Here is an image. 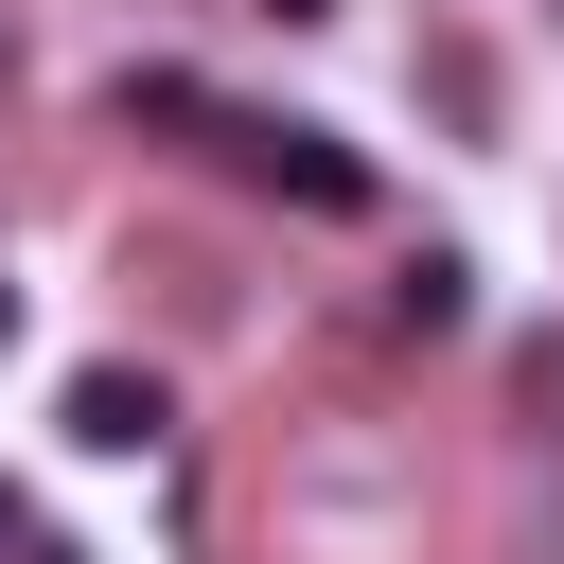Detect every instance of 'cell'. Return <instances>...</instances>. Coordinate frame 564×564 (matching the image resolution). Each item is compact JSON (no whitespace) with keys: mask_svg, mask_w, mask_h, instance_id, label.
Segmentation results:
<instances>
[{"mask_svg":"<svg viewBox=\"0 0 564 564\" xmlns=\"http://www.w3.org/2000/svg\"><path fill=\"white\" fill-rule=\"evenodd\" d=\"M388 317H405V335H458V317H476V264H458V247H405V264H388Z\"/></svg>","mask_w":564,"mask_h":564,"instance_id":"obj_4","label":"cell"},{"mask_svg":"<svg viewBox=\"0 0 564 564\" xmlns=\"http://www.w3.org/2000/svg\"><path fill=\"white\" fill-rule=\"evenodd\" d=\"M106 123H123V141H176V159H194V141H212V88H194V70H123V88H106Z\"/></svg>","mask_w":564,"mask_h":564,"instance_id":"obj_3","label":"cell"},{"mask_svg":"<svg viewBox=\"0 0 564 564\" xmlns=\"http://www.w3.org/2000/svg\"><path fill=\"white\" fill-rule=\"evenodd\" d=\"M53 423H70V441H88V458H159V423H176V388H159V370H123V352H106V370H70V405H53Z\"/></svg>","mask_w":564,"mask_h":564,"instance_id":"obj_2","label":"cell"},{"mask_svg":"<svg viewBox=\"0 0 564 564\" xmlns=\"http://www.w3.org/2000/svg\"><path fill=\"white\" fill-rule=\"evenodd\" d=\"M0 88H18V35H0Z\"/></svg>","mask_w":564,"mask_h":564,"instance_id":"obj_8","label":"cell"},{"mask_svg":"<svg viewBox=\"0 0 564 564\" xmlns=\"http://www.w3.org/2000/svg\"><path fill=\"white\" fill-rule=\"evenodd\" d=\"M194 159H229V176H264V194H300V212H370V159H352L335 123H282V106H212Z\"/></svg>","mask_w":564,"mask_h":564,"instance_id":"obj_1","label":"cell"},{"mask_svg":"<svg viewBox=\"0 0 564 564\" xmlns=\"http://www.w3.org/2000/svg\"><path fill=\"white\" fill-rule=\"evenodd\" d=\"M18 529H35V511H18V476H0V546H18Z\"/></svg>","mask_w":564,"mask_h":564,"instance_id":"obj_6","label":"cell"},{"mask_svg":"<svg viewBox=\"0 0 564 564\" xmlns=\"http://www.w3.org/2000/svg\"><path fill=\"white\" fill-rule=\"evenodd\" d=\"M0 335H18V282H0Z\"/></svg>","mask_w":564,"mask_h":564,"instance_id":"obj_9","label":"cell"},{"mask_svg":"<svg viewBox=\"0 0 564 564\" xmlns=\"http://www.w3.org/2000/svg\"><path fill=\"white\" fill-rule=\"evenodd\" d=\"M264 18H335V0H264Z\"/></svg>","mask_w":564,"mask_h":564,"instance_id":"obj_7","label":"cell"},{"mask_svg":"<svg viewBox=\"0 0 564 564\" xmlns=\"http://www.w3.org/2000/svg\"><path fill=\"white\" fill-rule=\"evenodd\" d=\"M18 564H88V546H35V529H18Z\"/></svg>","mask_w":564,"mask_h":564,"instance_id":"obj_5","label":"cell"}]
</instances>
